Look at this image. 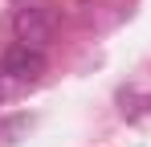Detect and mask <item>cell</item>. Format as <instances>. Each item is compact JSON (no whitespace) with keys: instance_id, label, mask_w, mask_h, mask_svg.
Returning a JSON list of instances; mask_svg holds the SVG:
<instances>
[{"instance_id":"cell-1","label":"cell","mask_w":151,"mask_h":147,"mask_svg":"<svg viewBox=\"0 0 151 147\" xmlns=\"http://www.w3.org/2000/svg\"><path fill=\"white\" fill-rule=\"evenodd\" d=\"M0 74H4L12 86H29V82H37V78L45 74V53L17 41V45L4 49V57H0Z\"/></svg>"},{"instance_id":"cell-2","label":"cell","mask_w":151,"mask_h":147,"mask_svg":"<svg viewBox=\"0 0 151 147\" xmlns=\"http://www.w3.org/2000/svg\"><path fill=\"white\" fill-rule=\"evenodd\" d=\"M12 33L21 45H33V49H45L53 41V21L45 17V8H17L12 12Z\"/></svg>"},{"instance_id":"cell-3","label":"cell","mask_w":151,"mask_h":147,"mask_svg":"<svg viewBox=\"0 0 151 147\" xmlns=\"http://www.w3.org/2000/svg\"><path fill=\"white\" fill-rule=\"evenodd\" d=\"M8 90H17V86H12V82H8V78H4V74H0V98L8 94Z\"/></svg>"}]
</instances>
